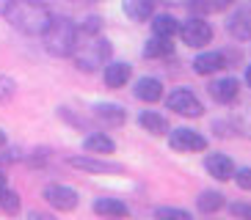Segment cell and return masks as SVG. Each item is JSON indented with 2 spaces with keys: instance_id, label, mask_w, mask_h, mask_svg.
<instances>
[{
  "instance_id": "1",
  "label": "cell",
  "mask_w": 251,
  "mask_h": 220,
  "mask_svg": "<svg viewBox=\"0 0 251 220\" xmlns=\"http://www.w3.org/2000/svg\"><path fill=\"white\" fill-rule=\"evenodd\" d=\"M6 20L11 22V28H17L20 33L28 36H42L50 25L52 14L47 11V6L36 3V0H11L6 8Z\"/></svg>"
},
{
  "instance_id": "2",
  "label": "cell",
  "mask_w": 251,
  "mask_h": 220,
  "mask_svg": "<svg viewBox=\"0 0 251 220\" xmlns=\"http://www.w3.org/2000/svg\"><path fill=\"white\" fill-rule=\"evenodd\" d=\"M45 36V50L55 58H69L77 47V25H75L69 17H52L47 30L42 33Z\"/></svg>"
},
{
  "instance_id": "3",
  "label": "cell",
  "mask_w": 251,
  "mask_h": 220,
  "mask_svg": "<svg viewBox=\"0 0 251 220\" xmlns=\"http://www.w3.org/2000/svg\"><path fill=\"white\" fill-rule=\"evenodd\" d=\"M91 44H83V47H75V64H77V69H83V72H94V69H100V64H105V61L111 58V42L102 36H89Z\"/></svg>"
},
{
  "instance_id": "4",
  "label": "cell",
  "mask_w": 251,
  "mask_h": 220,
  "mask_svg": "<svg viewBox=\"0 0 251 220\" xmlns=\"http://www.w3.org/2000/svg\"><path fill=\"white\" fill-rule=\"evenodd\" d=\"M179 39H182V44H188V47H204V44L213 42V28H210V22H204L201 17H188L185 22H179Z\"/></svg>"
},
{
  "instance_id": "5",
  "label": "cell",
  "mask_w": 251,
  "mask_h": 220,
  "mask_svg": "<svg viewBox=\"0 0 251 220\" xmlns=\"http://www.w3.org/2000/svg\"><path fill=\"white\" fill-rule=\"evenodd\" d=\"M166 105H169V110H174L179 116H188V118H199L201 113H204L201 102L196 99V94H193L191 88H174V91L166 96Z\"/></svg>"
},
{
  "instance_id": "6",
  "label": "cell",
  "mask_w": 251,
  "mask_h": 220,
  "mask_svg": "<svg viewBox=\"0 0 251 220\" xmlns=\"http://www.w3.org/2000/svg\"><path fill=\"white\" fill-rule=\"evenodd\" d=\"M169 143L174 152L191 154V152H204L207 149V138L196 130H188V127H179V130L169 132Z\"/></svg>"
},
{
  "instance_id": "7",
  "label": "cell",
  "mask_w": 251,
  "mask_h": 220,
  "mask_svg": "<svg viewBox=\"0 0 251 220\" xmlns=\"http://www.w3.org/2000/svg\"><path fill=\"white\" fill-rule=\"evenodd\" d=\"M42 198H45L52 209H58V212H72L75 206L80 204L77 193L72 187H67V184H47L45 190H42Z\"/></svg>"
},
{
  "instance_id": "8",
  "label": "cell",
  "mask_w": 251,
  "mask_h": 220,
  "mask_svg": "<svg viewBox=\"0 0 251 220\" xmlns=\"http://www.w3.org/2000/svg\"><path fill=\"white\" fill-rule=\"evenodd\" d=\"M204 168H207V174L213 176V179H218V182H229V179L235 176V162H232V157H226V154H221V152L207 154Z\"/></svg>"
},
{
  "instance_id": "9",
  "label": "cell",
  "mask_w": 251,
  "mask_h": 220,
  "mask_svg": "<svg viewBox=\"0 0 251 220\" xmlns=\"http://www.w3.org/2000/svg\"><path fill=\"white\" fill-rule=\"evenodd\" d=\"M69 165L77 171H89V174H122L119 162H108V160H97V157H69Z\"/></svg>"
},
{
  "instance_id": "10",
  "label": "cell",
  "mask_w": 251,
  "mask_h": 220,
  "mask_svg": "<svg viewBox=\"0 0 251 220\" xmlns=\"http://www.w3.org/2000/svg\"><path fill=\"white\" fill-rule=\"evenodd\" d=\"M226 30L237 39V42H251V8L249 6L237 8L235 14L229 17Z\"/></svg>"
},
{
  "instance_id": "11",
  "label": "cell",
  "mask_w": 251,
  "mask_h": 220,
  "mask_svg": "<svg viewBox=\"0 0 251 220\" xmlns=\"http://www.w3.org/2000/svg\"><path fill=\"white\" fill-rule=\"evenodd\" d=\"M237 94H240V83H237L235 77H221V80L210 83V96H213L215 102H221V105L235 102Z\"/></svg>"
},
{
  "instance_id": "12",
  "label": "cell",
  "mask_w": 251,
  "mask_h": 220,
  "mask_svg": "<svg viewBox=\"0 0 251 220\" xmlns=\"http://www.w3.org/2000/svg\"><path fill=\"white\" fill-rule=\"evenodd\" d=\"M224 66H226V58H224V52H199L196 58H193V72L196 74H215L221 72Z\"/></svg>"
},
{
  "instance_id": "13",
  "label": "cell",
  "mask_w": 251,
  "mask_h": 220,
  "mask_svg": "<svg viewBox=\"0 0 251 220\" xmlns=\"http://www.w3.org/2000/svg\"><path fill=\"white\" fill-rule=\"evenodd\" d=\"M130 74H133L130 64H125V61H113V64L105 66L102 77H105V86H108V88H122V86H127Z\"/></svg>"
},
{
  "instance_id": "14",
  "label": "cell",
  "mask_w": 251,
  "mask_h": 220,
  "mask_svg": "<svg viewBox=\"0 0 251 220\" xmlns=\"http://www.w3.org/2000/svg\"><path fill=\"white\" fill-rule=\"evenodd\" d=\"M94 116L100 118L102 124H108V127H119V124H125L127 113H125V108H122V105L100 102V105H94Z\"/></svg>"
},
{
  "instance_id": "15",
  "label": "cell",
  "mask_w": 251,
  "mask_h": 220,
  "mask_svg": "<svg viewBox=\"0 0 251 220\" xmlns=\"http://www.w3.org/2000/svg\"><path fill=\"white\" fill-rule=\"evenodd\" d=\"M157 0H125V14L133 22H147L155 14Z\"/></svg>"
},
{
  "instance_id": "16",
  "label": "cell",
  "mask_w": 251,
  "mask_h": 220,
  "mask_svg": "<svg viewBox=\"0 0 251 220\" xmlns=\"http://www.w3.org/2000/svg\"><path fill=\"white\" fill-rule=\"evenodd\" d=\"M135 96H138L141 102H157L163 96V83L157 77H141L135 83Z\"/></svg>"
},
{
  "instance_id": "17",
  "label": "cell",
  "mask_w": 251,
  "mask_h": 220,
  "mask_svg": "<svg viewBox=\"0 0 251 220\" xmlns=\"http://www.w3.org/2000/svg\"><path fill=\"white\" fill-rule=\"evenodd\" d=\"M94 212L102 215V218H127L130 209H127L125 201L119 198H97L94 201Z\"/></svg>"
},
{
  "instance_id": "18",
  "label": "cell",
  "mask_w": 251,
  "mask_h": 220,
  "mask_svg": "<svg viewBox=\"0 0 251 220\" xmlns=\"http://www.w3.org/2000/svg\"><path fill=\"white\" fill-rule=\"evenodd\" d=\"M138 124L144 127V132H149V135H166V132H169V121H166V116H160L157 110H144L138 116Z\"/></svg>"
},
{
  "instance_id": "19",
  "label": "cell",
  "mask_w": 251,
  "mask_h": 220,
  "mask_svg": "<svg viewBox=\"0 0 251 220\" xmlns=\"http://www.w3.org/2000/svg\"><path fill=\"white\" fill-rule=\"evenodd\" d=\"M83 149L91 152V154H113L116 143H113L108 135H102V132H94V135H89V138L83 140Z\"/></svg>"
},
{
  "instance_id": "20",
  "label": "cell",
  "mask_w": 251,
  "mask_h": 220,
  "mask_svg": "<svg viewBox=\"0 0 251 220\" xmlns=\"http://www.w3.org/2000/svg\"><path fill=\"white\" fill-rule=\"evenodd\" d=\"M177 30H179V22L171 14H157L155 20H152V33H155V36L171 39V36H177Z\"/></svg>"
},
{
  "instance_id": "21",
  "label": "cell",
  "mask_w": 251,
  "mask_h": 220,
  "mask_svg": "<svg viewBox=\"0 0 251 220\" xmlns=\"http://www.w3.org/2000/svg\"><path fill=\"white\" fill-rule=\"evenodd\" d=\"M171 50H174L171 39H163V36H152L144 44V55L147 58H166V55H171Z\"/></svg>"
},
{
  "instance_id": "22",
  "label": "cell",
  "mask_w": 251,
  "mask_h": 220,
  "mask_svg": "<svg viewBox=\"0 0 251 220\" xmlns=\"http://www.w3.org/2000/svg\"><path fill=\"white\" fill-rule=\"evenodd\" d=\"M196 204H199V212H204V215L218 212V209L224 206V196L218 190H204L199 196V201H196Z\"/></svg>"
},
{
  "instance_id": "23",
  "label": "cell",
  "mask_w": 251,
  "mask_h": 220,
  "mask_svg": "<svg viewBox=\"0 0 251 220\" xmlns=\"http://www.w3.org/2000/svg\"><path fill=\"white\" fill-rule=\"evenodd\" d=\"M0 209L8 212V215H17L20 212V196H17L14 190L3 187V190H0Z\"/></svg>"
},
{
  "instance_id": "24",
  "label": "cell",
  "mask_w": 251,
  "mask_h": 220,
  "mask_svg": "<svg viewBox=\"0 0 251 220\" xmlns=\"http://www.w3.org/2000/svg\"><path fill=\"white\" fill-rule=\"evenodd\" d=\"M100 30H102V20L100 17H86L83 25L77 28V33H83V36H100Z\"/></svg>"
},
{
  "instance_id": "25",
  "label": "cell",
  "mask_w": 251,
  "mask_h": 220,
  "mask_svg": "<svg viewBox=\"0 0 251 220\" xmlns=\"http://www.w3.org/2000/svg\"><path fill=\"white\" fill-rule=\"evenodd\" d=\"M155 218H171V220H191L188 209H171V206H157Z\"/></svg>"
},
{
  "instance_id": "26",
  "label": "cell",
  "mask_w": 251,
  "mask_h": 220,
  "mask_svg": "<svg viewBox=\"0 0 251 220\" xmlns=\"http://www.w3.org/2000/svg\"><path fill=\"white\" fill-rule=\"evenodd\" d=\"M14 91H17V83L11 80L8 74H0V105L8 102V99L14 96Z\"/></svg>"
},
{
  "instance_id": "27",
  "label": "cell",
  "mask_w": 251,
  "mask_h": 220,
  "mask_svg": "<svg viewBox=\"0 0 251 220\" xmlns=\"http://www.w3.org/2000/svg\"><path fill=\"white\" fill-rule=\"evenodd\" d=\"M237 182V187L240 190H251V168H240V171H235V176H232Z\"/></svg>"
},
{
  "instance_id": "28",
  "label": "cell",
  "mask_w": 251,
  "mask_h": 220,
  "mask_svg": "<svg viewBox=\"0 0 251 220\" xmlns=\"http://www.w3.org/2000/svg\"><path fill=\"white\" fill-rule=\"evenodd\" d=\"M229 212L235 215V218H251V204H240L237 201V204L229 206Z\"/></svg>"
},
{
  "instance_id": "29",
  "label": "cell",
  "mask_w": 251,
  "mask_h": 220,
  "mask_svg": "<svg viewBox=\"0 0 251 220\" xmlns=\"http://www.w3.org/2000/svg\"><path fill=\"white\" fill-rule=\"evenodd\" d=\"M207 3H210V11H224L232 6V0H207Z\"/></svg>"
},
{
  "instance_id": "30",
  "label": "cell",
  "mask_w": 251,
  "mask_h": 220,
  "mask_svg": "<svg viewBox=\"0 0 251 220\" xmlns=\"http://www.w3.org/2000/svg\"><path fill=\"white\" fill-rule=\"evenodd\" d=\"M191 8L193 11H210V3L207 0H191Z\"/></svg>"
},
{
  "instance_id": "31",
  "label": "cell",
  "mask_w": 251,
  "mask_h": 220,
  "mask_svg": "<svg viewBox=\"0 0 251 220\" xmlns=\"http://www.w3.org/2000/svg\"><path fill=\"white\" fill-rule=\"evenodd\" d=\"M0 160H3V162H17V160H20V152H17V149H11V152H6Z\"/></svg>"
},
{
  "instance_id": "32",
  "label": "cell",
  "mask_w": 251,
  "mask_h": 220,
  "mask_svg": "<svg viewBox=\"0 0 251 220\" xmlns=\"http://www.w3.org/2000/svg\"><path fill=\"white\" fill-rule=\"evenodd\" d=\"M8 3H11V0H0V14H6V8H8Z\"/></svg>"
},
{
  "instance_id": "33",
  "label": "cell",
  "mask_w": 251,
  "mask_h": 220,
  "mask_svg": "<svg viewBox=\"0 0 251 220\" xmlns=\"http://www.w3.org/2000/svg\"><path fill=\"white\" fill-rule=\"evenodd\" d=\"M246 83H249V88H251V66H246Z\"/></svg>"
},
{
  "instance_id": "34",
  "label": "cell",
  "mask_w": 251,
  "mask_h": 220,
  "mask_svg": "<svg viewBox=\"0 0 251 220\" xmlns=\"http://www.w3.org/2000/svg\"><path fill=\"white\" fill-rule=\"evenodd\" d=\"M3 187H8V184H6V176H3V171H0V190H3Z\"/></svg>"
},
{
  "instance_id": "35",
  "label": "cell",
  "mask_w": 251,
  "mask_h": 220,
  "mask_svg": "<svg viewBox=\"0 0 251 220\" xmlns=\"http://www.w3.org/2000/svg\"><path fill=\"white\" fill-rule=\"evenodd\" d=\"M0 146H6V132L0 130Z\"/></svg>"
}]
</instances>
